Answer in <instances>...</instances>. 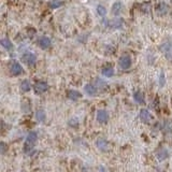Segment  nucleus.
<instances>
[{
    "instance_id": "1",
    "label": "nucleus",
    "mask_w": 172,
    "mask_h": 172,
    "mask_svg": "<svg viewBox=\"0 0 172 172\" xmlns=\"http://www.w3.org/2000/svg\"><path fill=\"white\" fill-rule=\"evenodd\" d=\"M37 137H38L37 133H35V131H31V133H28V136L26 138V142H25V148H24L25 153H29L32 150L33 146H35L36 141H37Z\"/></svg>"
},
{
    "instance_id": "2",
    "label": "nucleus",
    "mask_w": 172,
    "mask_h": 172,
    "mask_svg": "<svg viewBox=\"0 0 172 172\" xmlns=\"http://www.w3.org/2000/svg\"><path fill=\"white\" fill-rule=\"evenodd\" d=\"M22 59H23V62L29 67H33L36 65V62H37V57H36V55L32 53H30V52L25 53L24 55H23Z\"/></svg>"
},
{
    "instance_id": "3",
    "label": "nucleus",
    "mask_w": 172,
    "mask_h": 172,
    "mask_svg": "<svg viewBox=\"0 0 172 172\" xmlns=\"http://www.w3.org/2000/svg\"><path fill=\"white\" fill-rule=\"evenodd\" d=\"M160 51L166 56L168 60H172V44L170 42H166L160 47Z\"/></svg>"
},
{
    "instance_id": "4",
    "label": "nucleus",
    "mask_w": 172,
    "mask_h": 172,
    "mask_svg": "<svg viewBox=\"0 0 172 172\" xmlns=\"http://www.w3.org/2000/svg\"><path fill=\"white\" fill-rule=\"evenodd\" d=\"M118 66H119V68L123 69V70H127V69H129L131 66V58L127 55L121 57V59L118 60Z\"/></svg>"
},
{
    "instance_id": "5",
    "label": "nucleus",
    "mask_w": 172,
    "mask_h": 172,
    "mask_svg": "<svg viewBox=\"0 0 172 172\" xmlns=\"http://www.w3.org/2000/svg\"><path fill=\"white\" fill-rule=\"evenodd\" d=\"M47 89H49V84L47 82H38L35 85V93L38 94V95L45 93V92H47Z\"/></svg>"
},
{
    "instance_id": "6",
    "label": "nucleus",
    "mask_w": 172,
    "mask_h": 172,
    "mask_svg": "<svg viewBox=\"0 0 172 172\" xmlns=\"http://www.w3.org/2000/svg\"><path fill=\"white\" fill-rule=\"evenodd\" d=\"M10 71L13 75H21L23 72H24V69L21 66V64L18 62H13L10 67Z\"/></svg>"
},
{
    "instance_id": "7",
    "label": "nucleus",
    "mask_w": 172,
    "mask_h": 172,
    "mask_svg": "<svg viewBox=\"0 0 172 172\" xmlns=\"http://www.w3.org/2000/svg\"><path fill=\"white\" fill-rule=\"evenodd\" d=\"M97 121L100 124H106L109 121V113L106 110H99L97 112Z\"/></svg>"
},
{
    "instance_id": "8",
    "label": "nucleus",
    "mask_w": 172,
    "mask_h": 172,
    "mask_svg": "<svg viewBox=\"0 0 172 172\" xmlns=\"http://www.w3.org/2000/svg\"><path fill=\"white\" fill-rule=\"evenodd\" d=\"M140 119H141L143 123H150L152 121V115H151L150 111L146 110V109H142L140 111Z\"/></svg>"
},
{
    "instance_id": "9",
    "label": "nucleus",
    "mask_w": 172,
    "mask_h": 172,
    "mask_svg": "<svg viewBox=\"0 0 172 172\" xmlns=\"http://www.w3.org/2000/svg\"><path fill=\"white\" fill-rule=\"evenodd\" d=\"M84 91H85V93L87 94V95L95 96L96 94H97L98 87L96 85H93V84H86V85L84 86Z\"/></svg>"
},
{
    "instance_id": "10",
    "label": "nucleus",
    "mask_w": 172,
    "mask_h": 172,
    "mask_svg": "<svg viewBox=\"0 0 172 172\" xmlns=\"http://www.w3.org/2000/svg\"><path fill=\"white\" fill-rule=\"evenodd\" d=\"M123 3L121 2V1H116V2H114V5L112 6V9H111V11H112V14H114V15H119V14L122 13V11H123Z\"/></svg>"
},
{
    "instance_id": "11",
    "label": "nucleus",
    "mask_w": 172,
    "mask_h": 172,
    "mask_svg": "<svg viewBox=\"0 0 172 172\" xmlns=\"http://www.w3.org/2000/svg\"><path fill=\"white\" fill-rule=\"evenodd\" d=\"M97 146L99 150L103 151V152H107V151L109 150L108 141H107L106 139H103V138H99V139L97 140Z\"/></svg>"
},
{
    "instance_id": "12",
    "label": "nucleus",
    "mask_w": 172,
    "mask_h": 172,
    "mask_svg": "<svg viewBox=\"0 0 172 172\" xmlns=\"http://www.w3.org/2000/svg\"><path fill=\"white\" fill-rule=\"evenodd\" d=\"M39 45L42 49H49L51 47V39L47 37H41L39 39Z\"/></svg>"
},
{
    "instance_id": "13",
    "label": "nucleus",
    "mask_w": 172,
    "mask_h": 172,
    "mask_svg": "<svg viewBox=\"0 0 172 172\" xmlns=\"http://www.w3.org/2000/svg\"><path fill=\"white\" fill-rule=\"evenodd\" d=\"M82 97V94L77 91H74V89H71V91L68 92V98L72 101H77V99Z\"/></svg>"
},
{
    "instance_id": "14",
    "label": "nucleus",
    "mask_w": 172,
    "mask_h": 172,
    "mask_svg": "<svg viewBox=\"0 0 172 172\" xmlns=\"http://www.w3.org/2000/svg\"><path fill=\"white\" fill-rule=\"evenodd\" d=\"M1 45H2L3 49H6L7 51H12V50H13V43H12L9 39H6V38L1 40Z\"/></svg>"
},
{
    "instance_id": "15",
    "label": "nucleus",
    "mask_w": 172,
    "mask_h": 172,
    "mask_svg": "<svg viewBox=\"0 0 172 172\" xmlns=\"http://www.w3.org/2000/svg\"><path fill=\"white\" fill-rule=\"evenodd\" d=\"M31 89V85H30V82L28 80H24V81L21 83V91L23 93H27Z\"/></svg>"
},
{
    "instance_id": "16",
    "label": "nucleus",
    "mask_w": 172,
    "mask_h": 172,
    "mask_svg": "<svg viewBox=\"0 0 172 172\" xmlns=\"http://www.w3.org/2000/svg\"><path fill=\"white\" fill-rule=\"evenodd\" d=\"M133 99H135V101L139 104L144 103V96L141 92H136V93L133 94Z\"/></svg>"
},
{
    "instance_id": "17",
    "label": "nucleus",
    "mask_w": 172,
    "mask_h": 172,
    "mask_svg": "<svg viewBox=\"0 0 172 172\" xmlns=\"http://www.w3.org/2000/svg\"><path fill=\"white\" fill-rule=\"evenodd\" d=\"M101 73L103 77H113V74H114V69H113L112 67H104V68L102 69Z\"/></svg>"
},
{
    "instance_id": "18",
    "label": "nucleus",
    "mask_w": 172,
    "mask_h": 172,
    "mask_svg": "<svg viewBox=\"0 0 172 172\" xmlns=\"http://www.w3.org/2000/svg\"><path fill=\"white\" fill-rule=\"evenodd\" d=\"M45 112L43 110H38L37 112H36V118H37L38 122H40V123H42V122L45 121Z\"/></svg>"
},
{
    "instance_id": "19",
    "label": "nucleus",
    "mask_w": 172,
    "mask_h": 172,
    "mask_svg": "<svg viewBox=\"0 0 172 172\" xmlns=\"http://www.w3.org/2000/svg\"><path fill=\"white\" fill-rule=\"evenodd\" d=\"M97 12H98V14H99L100 16H106L107 15V9L101 5H99L97 7Z\"/></svg>"
},
{
    "instance_id": "20",
    "label": "nucleus",
    "mask_w": 172,
    "mask_h": 172,
    "mask_svg": "<svg viewBox=\"0 0 172 172\" xmlns=\"http://www.w3.org/2000/svg\"><path fill=\"white\" fill-rule=\"evenodd\" d=\"M62 1H59V0H53V1H51L50 2V7L53 8V9H56V8H59L62 7Z\"/></svg>"
},
{
    "instance_id": "21",
    "label": "nucleus",
    "mask_w": 172,
    "mask_h": 172,
    "mask_svg": "<svg viewBox=\"0 0 172 172\" xmlns=\"http://www.w3.org/2000/svg\"><path fill=\"white\" fill-rule=\"evenodd\" d=\"M157 157H158L160 160H163V159H166L168 157V152L166 150H161L160 152L157 154Z\"/></svg>"
},
{
    "instance_id": "22",
    "label": "nucleus",
    "mask_w": 172,
    "mask_h": 172,
    "mask_svg": "<svg viewBox=\"0 0 172 172\" xmlns=\"http://www.w3.org/2000/svg\"><path fill=\"white\" fill-rule=\"evenodd\" d=\"M165 82H166L165 73L161 72V73H160V77H159V84H160V86H163V85H165Z\"/></svg>"
},
{
    "instance_id": "23",
    "label": "nucleus",
    "mask_w": 172,
    "mask_h": 172,
    "mask_svg": "<svg viewBox=\"0 0 172 172\" xmlns=\"http://www.w3.org/2000/svg\"><path fill=\"white\" fill-rule=\"evenodd\" d=\"M99 172H107L106 168H103L102 166H100V167H99Z\"/></svg>"
}]
</instances>
